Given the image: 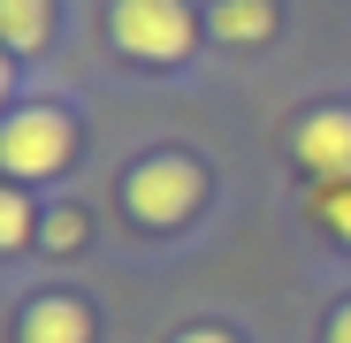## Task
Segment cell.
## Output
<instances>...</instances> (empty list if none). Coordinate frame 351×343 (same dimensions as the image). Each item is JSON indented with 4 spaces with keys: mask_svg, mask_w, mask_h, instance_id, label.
Masks as SVG:
<instances>
[{
    "mask_svg": "<svg viewBox=\"0 0 351 343\" xmlns=\"http://www.w3.org/2000/svg\"><path fill=\"white\" fill-rule=\"evenodd\" d=\"M199 199H206V176H199L184 153H153V160H138V168H130V183H123V206H130L138 221H153V229L184 221Z\"/></svg>",
    "mask_w": 351,
    "mask_h": 343,
    "instance_id": "cell-3",
    "label": "cell"
},
{
    "mask_svg": "<svg viewBox=\"0 0 351 343\" xmlns=\"http://www.w3.org/2000/svg\"><path fill=\"white\" fill-rule=\"evenodd\" d=\"M107 31H114L123 53H138V62H184L191 38H199V23H191L184 0H114Z\"/></svg>",
    "mask_w": 351,
    "mask_h": 343,
    "instance_id": "cell-1",
    "label": "cell"
},
{
    "mask_svg": "<svg viewBox=\"0 0 351 343\" xmlns=\"http://www.w3.org/2000/svg\"><path fill=\"white\" fill-rule=\"evenodd\" d=\"M290 153H298V168L313 183H351V114L343 107H321L298 123V138H290Z\"/></svg>",
    "mask_w": 351,
    "mask_h": 343,
    "instance_id": "cell-4",
    "label": "cell"
},
{
    "mask_svg": "<svg viewBox=\"0 0 351 343\" xmlns=\"http://www.w3.org/2000/svg\"><path fill=\"white\" fill-rule=\"evenodd\" d=\"M23 343H92V313L77 298H38L23 313Z\"/></svg>",
    "mask_w": 351,
    "mask_h": 343,
    "instance_id": "cell-5",
    "label": "cell"
},
{
    "mask_svg": "<svg viewBox=\"0 0 351 343\" xmlns=\"http://www.w3.org/2000/svg\"><path fill=\"white\" fill-rule=\"evenodd\" d=\"M23 237H31V206H23V191H0V244L16 252Z\"/></svg>",
    "mask_w": 351,
    "mask_h": 343,
    "instance_id": "cell-9",
    "label": "cell"
},
{
    "mask_svg": "<svg viewBox=\"0 0 351 343\" xmlns=\"http://www.w3.org/2000/svg\"><path fill=\"white\" fill-rule=\"evenodd\" d=\"M46 244H53V252H77V244H84V214H77V206L46 214Z\"/></svg>",
    "mask_w": 351,
    "mask_h": 343,
    "instance_id": "cell-10",
    "label": "cell"
},
{
    "mask_svg": "<svg viewBox=\"0 0 351 343\" xmlns=\"http://www.w3.org/2000/svg\"><path fill=\"white\" fill-rule=\"evenodd\" d=\"M69 153H77V123H69L62 107H16L8 130H0V168L23 176V183L69 168Z\"/></svg>",
    "mask_w": 351,
    "mask_h": 343,
    "instance_id": "cell-2",
    "label": "cell"
},
{
    "mask_svg": "<svg viewBox=\"0 0 351 343\" xmlns=\"http://www.w3.org/2000/svg\"><path fill=\"white\" fill-rule=\"evenodd\" d=\"M0 38H8L16 53H31L46 38V0H0Z\"/></svg>",
    "mask_w": 351,
    "mask_h": 343,
    "instance_id": "cell-7",
    "label": "cell"
},
{
    "mask_svg": "<svg viewBox=\"0 0 351 343\" xmlns=\"http://www.w3.org/2000/svg\"><path fill=\"white\" fill-rule=\"evenodd\" d=\"M306 214H313V221L328 229V237H343V244H351V183H313Z\"/></svg>",
    "mask_w": 351,
    "mask_h": 343,
    "instance_id": "cell-8",
    "label": "cell"
},
{
    "mask_svg": "<svg viewBox=\"0 0 351 343\" xmlns=\"http://www.w3.org/2000/svg\"><path fill=\"white\" fill-rule=\"evenodd\" d=\"M328 343H351V305H343V313L328 320Z\"/></svg>",
    "mask_w": 351,
    "mask_h": 343,
    "instance_id": "cell-11",
    "label": "cell"
},
{
    "mask_svg": "<svg viewBox=\"0 0 351 343\" xmlns=\"http://www.w3.org/2000/svg\"><path fill=\"white\" fill-rule=\"evenodd\" d=\"M176 343H229L221 328H191V335H176Z\"/></svg>",
    "mask_w": 351,
    "mask_h": 343,
    "instance_id": "cell-12",
    "label": "cell"
},
{
    "mask_svg": "<svg viewBox=\"0 0 351 343\" xmlns=\"http://www.w3.org/2000/svg\"><path fill=\"white\" fill-rule=\"evenodd\" d=\"M267 31H275V0H214V38L260 46Z\"/></svg>",
    "mask_w": 351,
    "mask_h": 343,
    "instance_id": "cell-6",
    "label": "cell"
}]
</instances>
